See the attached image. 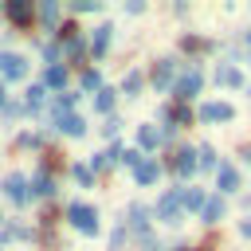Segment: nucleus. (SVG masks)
I'll return each instance as SVG.
<instances>
[{
    "mask_svg": "<svg viewBox=\"0 0 251 251\" xmlns=\"http://www.w3.org/2000/svg\"><path fill=\"white\" fill-rule=\"evenodd\" d=\"M4 196H8L12 204H27L31 188H27V180H24L20 173H8V176H4Z\"/></svg>",
    "mask_w": 251,
    "mask_h": 251,
    "instance_id": "7ed1b4c3",
    "label": "nucleus"
},
{
    "mask_svg": "<svg viewBox=\"0 0 251 251\" xmlns=\"http://www.w3.org/2000/svg\"><path fill=\"white\" fill-rule=\"evenodd\" d=\"M196 165H200V161H196V149H180V153H176V173H180V176H192Z\"/></svg>",
    "mask_w": 251,
    "mask_h": 251,
    "instance_id": "f8f14e48",
    "label": "nucleus"
},
{
    "mask_svg": "<svg viewBox=\"0 0 251 251\" xmlns=\"http://www.w3.org/2000/svg\"><path fill=\"white\" fill-rule=\"evenodd\" d=\"M200 216H204V224H216V220L224 216V200H220V196H212V200L204 204V212H200Z\"/></svg>",
    "mask_w": 251,
    "mask_h": 251,
    "instance_id": "a211bd4d",
    "label": "nucleus"
},
{
    "mask_svg": "<svg viewBox=\"0 0 251 251\" xmlns=\"http://www.w3.org/2000/svg\"><path fill=\"white\" fill-rule=\"evenodd\" d=\"M82 86H86V90H98V71H86V75H82Z\"/></svg>",
    "mask_w": 251,
    "mask_h": 251,
    "instance_id": "a878e982",
    "label": "nucleus"
},
{
    "mask_svg": "<svg viewBox=\"0 0 251 251\" xmlns=\"http://www.w3.org/2000/svg\"><path fill=\"white\" fill-rule=\"evenodd\" d=\"M63 82H67V67H59V63H51V67L43 71V86H55V90H59Z\"/></svg>",
    "mask_w": 251,
    "mask_h": 251,
    "instance_id": "4468645a",
    "label": "nucleus"
},
{
    "mask_svg": "<svg viewBox=\"0 0 251 251\" xmlns=\"http://www.w3.org/2000/svg\"><path fill=\"white\" fill-rule=\"evenodd\" d=\"M196 90H200V71H188V75L176 82V98H180V102H188Z\"/></svg>",
    "mask_w": 251,
    "mask_h": 251,
    "instance_id": "1a4fd4ad",
    "label": "nucleus"
},
{
    "mask_svg": "<svg viewBox=\"0 0 251 251\" xmlns=\"http://www.w3.org/2000/svg\"><path fill=\"white\" fill-rule=\"evenodd\" d=\"M55 16H59V4H55V0H43V4H39V20L51 27V24H55Z\"/></svg>",
    "mask_w": 251,
    "mask_h": 251,
    "instance_id": "aec40b11",
    "label": "nucleus"
},
{
    "mask_svg": "<svg viewBox=\"0 0 251 251\" xmlns=\"http://www.w3.org/2000/svg\"><path fill=\"white\" fill-rule=\"evenodd\" d=\"M75 180H78V184H90V169H86V165H75Z\"/></svg>",
    "mask_w": 251,
    "mask_h": 251,
    "instance_id": "bb28decb",
    "label": "nucleus"
},
{
    "mask_svg": "<svg viewBox=\"0 0 251 251\" xmlns=\"http://www.w3.org/2000/svg\"><path fill=\"white\" fill-rule=\"evenodd\" d=\"M0 106H4V86H0Z\"/></svg>",
    "mask_w": 251,
    "mask_h": 251,
    "instance_id": "c756f323",
    "label": "nucleus"
},
{
    "mask_svg": "<svg viewBox=\"0 0 251 251\" xmlns=\"http://www.w3.org/2000/svg\"><path fill=\"white\" fill-rule=\"evenodd\" d=\"M110 24H102V27H94V39H90V51H94V59H102L106 55V47H110Z\"/></svg>",
    "mask_w": 251,
    "mask_h": 251,
    "instance_id": "9d476101",
    "label": "nucleus"
},
{
    "mask_svg": "<svg viewBox=\"0 0 251 251\" xmlns=\"http://www.w3.org/2000/svg\"><path fill=\"white\" fill-rule=\"evenodd\" d=\"M4 12H8L12 24H27V20H31V4H27V0H8Z\"/></svg>",
    "mask_w": 251,
    "mask_h": 251,
    "instance_id": "6e6552de",
    "label": "nucleus"
},
{
    "mask_svg": "<svg viewBox=\"0 0 251 251\" xmlns=\"http://www.w3.org/2000/svg\"><path fill=\"white\" fill-rule=\"evenodd\" d=\"M196 157H200V165H204V169H216V153H212L208 145H204V149H196Z\"/></svg>",
    "mask_w": 251,
    "mask_h": 251,
    "instance_id": "b1692460",
    "label": "nucleus"
},
{
    "mask_svg": "<svg viewBox=\"0 0 251 251\" xmlns=\"http://www.w3.org/2000/svg\"><path fill=\"white\" fill-rule=\"evenodd\" d=\"M216 188H220V192H235V188H239V173H235L231 165H220V169H216Z\"/></svg>",
    "mask_w": 251,
    "mask_h": 251,
    "instance_id": "0eeeda50",
    "label": "nucleus"
},
{
    "mask_svg": "<svg viewBox=\"0 0 251 251\" xmlns=\"http://www.w3.org/2000/svg\"><path fill=\"white\" fill-rule=\"evenodd\" d=\"M157 176H161V165H157V161H149V157H141V161H137V169H133V180H137V184H153Z\"/></svg>",
    "mask_w": 251,
    "mask_h": 251,
    "instance_id": "423d86ee",
    "label": "nucleus"
},
{
    "mask_svg": "<svg viewBox=\"0 0 251 251\" xmlns=\"http://www.w3.org/2000/svg\"><path fill=\"white\" fill-rule=\"evenodd\" d=\"M59 129L71 133V137H82V133H86V122H82L78 114H63V118H59Z\"/></svg>",
    "mask_w": 251,
    "mask_h": 251,
    "instance_id": "9b49d317",
    "label": "nucleus"
},
{
    "mask_svg": "<svg viewBox=\"0 0 251 251\" xmlns=\"http://www.w3.org/2000/svg\"><path fill=\"white\" fill-rule=\"evenodd\" d=\"M0 75H4V78H24V75H27V59L4 51V55H0Z\"/></svg>",
    "mask_w": 251,
    "mask_h": 251,
    "instance_id": "20e7f679",
    "label": "nucleus"
},
{
    "mask_svg": "<svg viewBox=\"0 0 251 251\" xmlns=\"http://www.w3.org/2000/svg\"><path fill=\"white\" fill-rule=\"evenodd\" d=\"M247 165H251V153H247Z\"/></svg>",
    "mask_w": 251,
    "mask_h": 251,
    "instance_id": "2f4dec72",
    "label": "nucleus"
},
{
    "mask_svg": "<svg viewBox=\"0 0 251 251\" xmlns=\"http://www.w3.org/2000/svg\"><path fill=\"white\" fill-rule=\"evenodd\" d=\"M180 200H184V208H192V212H204V204H208V196H204L200 188H180Z\"/></svg>",
    "mask_w": 251,
    "mask_h": 251,
    "instance_id": "ddd939ff",
    "label": "nucleus"
},
{
    "mask_svg": "<svg viewBox=\"0 0 251 251\" xmlns=\"http://www.w3.org/2000/svg\"><path fill=\"white\" fill-rule=\"evenodd\" d=\"M137 86H141V71H129V75H126V94H133Z\"/></svg>",
    "mask_w": 251,
    "mask_h": 251,
    "instance_id": "393cba45",
    "label": "nucleus"
},
{
    "mask_svg": "<svg viewBox=\"0 0 251 251\" xmlns=\"http://www.w3.org/2000/svg\"><path fill=\"white\" fill-rule=\"evenodd\" d=\"M67 216H71V224H75L82 235H98V212H94L90 204H71Z\"/></svg>",
    "mask_w": 251,
    "mask_h": 251,
    "instance_id": "f257e3e1",
    "label": "nucleus"
},
{
    "mask_svg": "<svg viewBox=\"0 0 251 251\" xmlns=\"http://www.w3.org/2000/svg\"><path fill=\"white\" fill-rule=\"evenodd\" d=\"M180 212H184L180 188H176V192H165V196H161V204H157V220H165V224H176V220H180Z\"/></svg>",
    "mask_w": 251,
    "mask_h": 251,
    "instance_id": "f03ea898",
    "label": "nucleus"
},
{
    "mask_svg": "<svg viewBox=\"0 0 251 251\" xmlns=\"http://www.w3.org/2000/svg\"><path fill=\"white\" fill-rule=\"evenodd\" d=\"M216 82H220V86H239L243 75H239L235 67H220V71H216Z\"/></svg>",
    "mask_w": 251,
    "mask_h": 251,
    "instance_id": "dca6fc26",
    "label": "nucleus"
},
{
    "mask_svg": "<svg viewBox=\"0 0 251 251\" xmlns=\"http://www.w3.org/2000/svg\"><path fill=\"white\" fill-rule=\"evenodd\" d=\"M137 141H141V149H157V141H161L157 126H141V129H137Z\"/></svg>",
    "mask_w": 251,
    "mask_h": 251,
    "instance_id": "f3484780",
    "label": "nucleus"
},
{
    "mask_svg": "<svg viewBox=\"0 0 251 251\" xmlns=\"http://www.w3.org/2000/svg\"><path fill=\"white\" fill-rule=\"evenodd\" d=\"M231 118H235V110L227 102H204L200 106V122H231Z\"/></svg>",
    "mask_w": 251,
    "mask_h": 251,
    "instance_id": "39448f33",
    "label": "nucleus"
},
{
    "mask_svg": "<svg viewBox=\"0 0 251 251\" xmlns=\"http://www.w3.org/2000/svg\"><path fill=\"white\" fill-rule=\"evenodd\" d=\"M98 0H75V12H94Z\"/></svg>",
    "mask_w": 251,
    "mask_h": 251,
    "instance_id": "cd10ccee",
    "label": "nucleus"
},
{
    "mask_svg": "<svg viewBox=\"0 0 251 251\" xmlns=\"http://www.w3.org/2000/svg\"><path fill=\"white\" fill-rule=\"evenodd\" d=\"M94 106H98L102 114H110V106H114V90H98V98H94Z\"/></svg>",
    "mask_w": 251,
    "mask_h": 251,
    "instance_id": "5701e85b",
    "label": "nucleus"
},
{
    "mask_svg": "<svg viewBox=\"0 0 251 251\" xmlns=\"http://www.w3.org/2000/svg\"><path fill=\"white\" fill-rule=\"evenodd\" d=\"M31 192H35V196H51V192H55V180H51L47 173H39L35 184H31Z\"/></svg>",
    "mask_w": 251,
    "mask_h": 251,
    "instance_id": "6ab92c4d",
    "label": "nucleus"
},
{
    "mask_svg": "<svg viewBox=\"0 0 251 251\" xmlns=\"http://www.w3.org/2000/svg\"><path fill=\"white\" fill-rule=\"evenodd\" d=\"M239 231H243V235H251V220H243V224H239Z\"/></svg>",
    "mask_w": 251,
    "mask_h": 251,
    "instance_id": "c85d7f7f",
    "label": "nucleus"
},
{
    "mask_svg": "<svg viewBox=\"0 0 251 251\" xmlns=\"http://www.w3.org/2000/svg\"><path fill=\"white\" fill-rule=\"evenodd\" d=\"M247 47H251V31H247Z\"/></svg>",
    "mask_w": 251,
    "mask_h": 251,
    "instance_id": "7c9ffc66",
    "label": "nucleus"
},
{
    "mask_svg": "<svg viewBox=\"0 0 251 251\" xmlns=\"http://www.w3.org/2000/svg\"><path fill=\"white\" fill-rule=\"evenodd\" d=\"M173 71H176V63H173V59H161V67L153 71V82L165 90V86H169V78H173Z\"/></svg>",
    "mask_w": 251,
    "mask_h": 251,
    "instance_id": "2eb2a0df",
    "label": "nucleus"
},
{
    "mask_svg": "<svg viewBox=\"0 0 251 251\" xmlns=\"http://www.w3.org/2000/svg\"><path fill=\"white\" fill-rule=\"evenodd\" d=\"M43 90H47V86H43V82H39V86H31V90H27V106H31V110H39V106H43Z\"/></svg>",
    "mask_w": 251,
    "mask_h": 251,
    "instance_id": "4be33fe9",
    "label": "nucleus"
},
{
    "mask_svg": "<svg viewBox=\"0 0 251 251\" xmlns=\"http://www.w3.org/2000/svg\"><path fill=\"white\" fill-rule=\"evenodd\" d=\"M145 216H149V212H145V208H141V204H133V208H129V224H133V227H137V231H145V224H149V220H145Z\"/></svg>",
    "mask_w": 251,
    "mask_h": 251,
    "instance_id": "412c9836",
    "label": "nucleus"
}]
</instances>
